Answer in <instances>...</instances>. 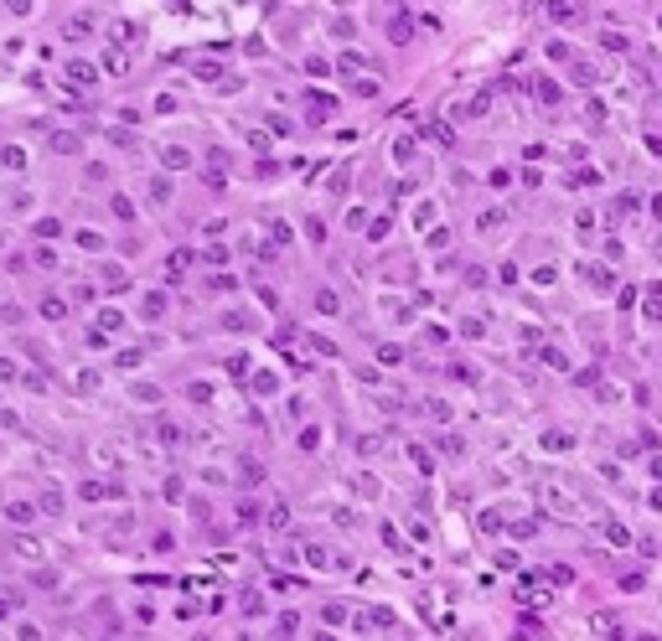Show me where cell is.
Here are the masks:
<instances>
[{
    "instance_id": "obj_1",
    "label": "cell",
    "mask_w": 662,
    "mask_h": 641,
    "mask_svg": "<svg viewBox=\"0 0 662 641\" xmlns=\"http://www.w3.org/2000/svg\"><path fill=\"white\" fill-rule=\"evenodd\" d=\"M68 78H73V83H83V88H94V83H99L94 62H83V57H73V62H68Z\"/></svg>"
},
{
    "instance_id": "obj_2",
    "label": "cell",
    "mask_w": 662,
    "mask_h": 641,
    "mask_svg": "<svg viewBox=\"0 0 662 641\" xmlns=\"http://www.w3.org/2000/svg\"><path fill=\"white\" fill-rule=\"evenodd\" d=\"M140 316H145V321H161V316H166V295L150 290V295H145V305H140Z\"/></svg>"
},
{
    "instance_id": "obj_3",
    "label": "cell",
    "mask_w": 662,
    "mask_h": 641,
    "mask_svg": "<svg viewBox=\"0 0 662 641\" xmlns=\"http://www.w3.org/2000/svg\"><path fill=\"white\" fill-rule=\"evenodd\" d=\"M6 517L16 522V528H26V522L36 517V507H31V502H10V507H6Z\"/></svg>"
},
{
    "instance_id": "obj_4",
    "label": "cell",
    "mask_w": 662,
    "mask_h": 641,
    "mask_svg": "<svg viewBox=\"0 0 662 641\" xmlns=\"http://www.w3.org/2000/svg\"><path fill=\"white\" fill-rule=\"evenodd\" d=\"M337 73H341V78H357V73H362V57H357V52H341V57H337Z\"/></svg>"
},
{
    "instance_id": "obj_5",
    "label": "cell",
    "mask_w": 662,
    "mask_h": 641,
    "mask_svg": "<svg viewBox=\"0 0 662 641\" xmlns=\"http://www.w3.org/2000/svg\"><path fill=\"white\" fill-rule=\"evenodd\" d=\"M42 512H47V517H62V491H57V487L42 491Z\"/></svg>"
},
{
    "instance_id": "obj_6",
    "label": "cell",
    "mask_w": 662,
    "mask_h": 641,
    "mask_svg": "<svg viewBox=\"0 0 662 641\" xmlns=\"http://www.w3.org/2000/svg\"><path fill=\"white\" fill-rule=\"evenodd\" d=\"M306 564H311V569H331V554H326L321 543H311V548H306Z\"/></svg>"
},
{
    "instance_id": "obj_7",
    "label": "cell",
    "mask_w": 662,
    "mask_h": 641,
    "mask_svg": "<svg viewBox=\"0 0 662 641\" xmlns=\"http://www.w3.org/2000/svg\"><path fill=\"white\" fill-rule=\"evenodd\" d=\"M10 548H16L21 559H47V554H42V543H36V538H16V543H10Z\"/></svg>"
},
{
    "instance_id": "obj_8",
    "label": "cell",
    "mask_w": 662,
    "mask_h": 641,
    "mask_svg": "<svg viewBox=\"0 0 662 641\" xmlns=\"http://www.w3.org/2000/svg\"><path fill=\"white\" fill-rule=\"evenodd\" d=\"M352 94L357 99H378V78H352Z\"/></svg>"
},
{
    "instance_id": "obj_9",
    "label": "cell",
    "mask_w": 662,
    "mask_h": 641,
    "mask_svg": "<svg viewBox=\"0 0 662 641\" xmlns=\"http://www.w3.org/2000/svg\"><path fill=\"white\" fill-rule=\"evenodd\" d=\"M316 310H321V316H337V310H341V300L331 295V290H321V295H316Z\"/></svg>"
},
{
    "instance_id": "obj_10",
    "label": "cell",
    "mask_w": 662,
    "mask_h": 641,
    "mask_svg": "<svg viewBox=\"0 0 662 641\" xmlns=\"http://www.w3.org/2000/svg\"><path fill=\"white\" fill-rule=\"evenodd\" d=\"M52 150H57V155H73V150H78V135H68V129H62V135H52Z\"/></svg>"
},
{
    "instance_id": "obj_11",
    "label": "cell",
    "mask_w": 662,
    "mask_h": 641,
    "mask_svg": "<svg viewBox=\"0 0 662 641\" xmlns=\"http://www.w3.org/2000/svg\"><path fill=\"white\" fill-rule=\"evenodd\" d=\"M0 161H6L10 171H21V166H26V150H21V145H6V150H0Z\"/></svg>"
},
{
    "instance_id": "obj_12",
    "label": "cell",
    "mask_w": 662,
    "mask_h": 641,
    "mask_svg": "<svg viewBox=\"0 0 662 641\" xmlns=\"http://www.w3.org/2000/svg\"><path fill=\"white\" fill-rule=\"evenodd\" d=\"M104 285H109V290L125 285V290H129V274H119V264H104Z\"/></svg>"
},
{
    "instance_id": "obj_13",
    "label": "cell",
    "mask_w": 662,
    "mask_h": 641,
    "mask_svg": "<svg viewBox=\"0 0 662 641\" xmlns=\"http://www.w3.org/2000/svg\"><path fill=\"white\" fill-rule=\"evenodd\" d=\"M150 202H171V176H155L150 181Z\"/></svg>"
},
{
    "instance_id": "obj_14",
    "label": "cell",
    "mask_w": 662,
    "mask_h": 641,
    "mask_svg": "<svg viewBox=\"0 0 662 641\" xmlns=\"http://www.w3.org/2000/svg\"><path fill=\"white\" fill-rule=\"evenodd\" d=\"M57 233H62L57 217H36V238H57Z\"/></svg>"
},
{
    "instance_id": "obj_15",
    "label": "cell",
    "mask_w": 662,
    "mask_h": 641,
    "mask_svg": "<svg viewBox=\"0 0 662 641\" xmlns=\"http://www.w3.org/2000/svg\"><path fill=\"white\" fill-rule=\"evenodd\" d=\"M42 316H47V321H62L68 310H62V300H57V295H47V300H42Z\"/></svg>"
},
{
    "instance_id": "obj_16",
    "label": "cell",
    "mask_w": 662,
    "mask_h": 641,
    "mask_svg": "<svg viewBox=\"0 0 662 641\" xmlns=\"http://www.w3.org/2000/svg\"><path fill=\"white\" fill-rule=\"evenodd\" d=\"M109 207H114V217H125V222H135V202H129V197H114Z\"/></svg>"
},
{
    "instance_id": "obj_17",
    "label": "cell",
    "mask_w": 662,
    "mask_h": 641,
    "mask_svg": "<svg viewBox=\"0 0 662 641\" xmlns=\"http://www.w3.org/2000/svg\"><path fill=\"white\" fill-rule=\"evenodd\" d=\"M238 470H244V481H248V487H259V481H264V466H259V461H244Z\"/></svg>"
},
{
    "instance_id": "obj_18",
    "label": "cell",
    "mask_w": 662,
    "mask_h": 641,
    "mask_svg": "<svg viewBox=\"0 0 662 641\" xmlns=\"http://www.w3.org/2000/svg\"><path fill=\"white\" fill-rule=\"evenodd\" d=\"M161 161L171 166V171H181V166H192V155H187V150H166V155H161Z\"/></svg>"
},
{
    "instance_id": "obj_19",
    "label": "cell",
    "mask_w": 662,
    "mask_h": 641,
    "mask_svg": "<svg viewBox=\"0 0 662 641\" xmlns=\"http://www.w3.org/2000/svg\"><path fill=\"white\" fill-rule=\"evenodd\" d=\"M88 31H94V21H88V16H73L68 21V36H88Z\"/></svg>"
},
{
    "instance_id": "obj_20",
    "label": "cell",
    "mask_w": 662,
    "mask_h": 641,
    "mask_svg": "<svg viewBox=\"0 0 662 641\" xmlns=\"http://www.w3.org/2000/svg\"><path fill=\"white\" fill-rule=\"evenodd\" d=\"M135 398L140 403H155V398H161V388H155V383H135Z\"/></svg>"
},
{
    "instance_id": "obj_21",
    "label": "cell",
    "mask_w": 662,
    "mask_h": 641,
    "mask_svg": "<svg viewBox=\"0 0 662 641\" xmlns=\"http://www.w3.org/2000/svg\"><path fill=\"white\" fill-rule=\"evenodd\" d=\"M321 621L326 626H341V621H347V610H341V605H321Z\"/></svg>"
},
{
    "instance_id": "obj_22",
    "label": "cell",
    "mask_w": 662,
    "mask_h": 641,
    "mask_svg": "<svg viewBox=\"0 0 662 641\" xmlns=\"http://www.w3.org/2000/svg\"><path fill=\"white\" fill-rule=\"evenodd\" d=\"M114 368H119V373H125V368H140V352H135V347H129V352H119V357H114Z\"/></svg>"
},
{
    "instance_id": "obj_23",
    "label": "cell",
    "mask_w": 662,
    "mask_h": 641,
    "mask_svg": "<svg viewBox=\"0 0 662 641\" xmlns=\"http://www.w3.org/2000/svg\"><path fill=\"white\" fill-rule=\"evenodd\" d=\"M16 377H21V368L10 357H0V383H16Z\"/></svg>"
},
{
    "instance_id": "obj_24",
    "label": "cell",
    "mask_w": 662,
    "mask_h": 641,
    "mask_svg": "<svg viewBox=\"0 0 662 641\" xmlns=\"http://www.w3.org/2000/svg\"><path fill=\"white\" fill-rule=\"evenodd\" d=\"M378 357L393 368V362H404V347H393V342H388V347H378Z\"/></svg>"
},
{
    "instance_id": "obj_25",
    "label": "cell",
    "mask_w": 662,
    "mask_h": 641,
    "mask_svg": "<svg viewBox=\"0 0 662 641\" xmlns=\"http://www.w3.org/2000/svg\"><path fill=\"white\" fill-rule=\"evenodd\" d=\"M254 388H259V394H274L280 383H274V373H254Z\"/></svg>"
},
{
    "instance_id": "obj_26",
    "label": "cell",
    "mask_w": 662,
    "mask_h": 641,
    "mask_svg": "<svg viewBox=\"0 0 662 641\" xmlns=\"http://www.w3.org/2000/svg\"><path fill=\"white\" fill-rule=\"evenodd\" d=\"M16 641H42V631H36L31 621H21V626H16Z\"/></svg>"
},
{
    "instance_id": "obj_27",
    "label": "cell",
    "mask_w": 662,
    "mask_h": 641,
    "mask_svg": "<svg viewBox=\"0 0 662 641\" xmlns=\"http://www.w3.org/2000/svg\"><path fill=\"white\" fill-rule=\"evenodd\" d=\"M104 326H99V331H119V321H125V316H119V310H104V316H99Z\"/></svg>"
},
{
    "instance_id": "obj_28",
    "label": "cell",
    "mask_w": 662,
    "mask_h": 641,
    "mask_svg": "<svg viewBox=\"0 0 662 641\" xmlns=\"http://www.w3.org/2000/svg\"><path fill=\"white\" fill-rule=\"evenodd\" d=\"M78 248H94V254H99L104 238H99V233H78Z\"/></svg>"
},
{
    "instance_id": "obj_29",
    "label": "cell",
    "mask_w": 662,
    "mask_h": 641,
    "mask_svg": "<svg viewBox=\"0 0 662 641\" xmlns=\"http://www.w3.org/2000/svg\"><path fill=\"white\" fill-rule=\"evenodd\" d=\"M16 605H21V600H16V595H0V621H6V616H10V610H16Z\"/></svg>"
},
{
    "instance_id": "obj_30",
    "label": "cell",
    "mask_w": 662,
    "mask_h": 641,
    "mask_svg": "<svg viewBox=\"0 0 662 641\" xmlns=\"http://www.w3.org/2000/svg\"><path fill=\"white\" fill-rule=\"evenodd\" d=\"M6 10H10V16H26V10H31V0H6Z\"/></svg>"
},
{
    "instance_id": "obj_31",
    "label": "cell",
    "mask_w": 662,
    "mask_h": 641,
    "mask_svg": "<svg viewBox=\"0 0 662 641\" xmlns=\"http://www.w3.org/2000/svg\"><path fill=\"white\" fill-rule=\"evenodd\" d=\"M316 641H337V636H331V631H326V636H316Z\"/></svg>"
},
{
    "instance_id": "obj_32",
    "label": "cell",
    "mask_w": 662,
    "mask_h": 641,
    "mask_svg": "<svg viewBox=\"0 0 662 641\" xmlns=\"http://www.w3.org/2000/svg\"><path fill=\"white\" fill-rule=\"evenodd\" d=\"M0 248H6V228H0Z\"/></svg>"
}]
</instances>
